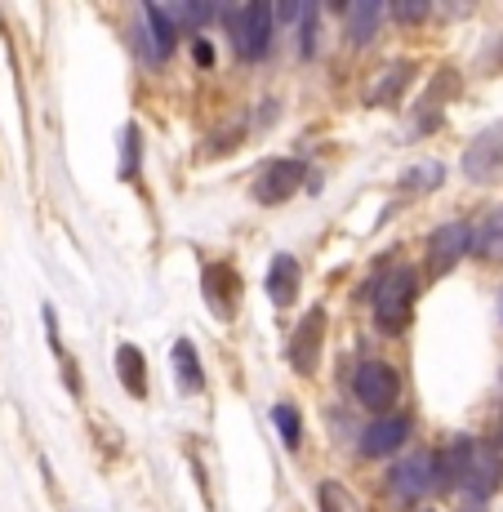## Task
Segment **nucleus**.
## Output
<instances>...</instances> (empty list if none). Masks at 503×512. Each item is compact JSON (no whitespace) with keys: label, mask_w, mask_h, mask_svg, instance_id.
Instances as JSON below:
<instances>
[{"label":"nucleus","mask_w":503,"mask_h":512,"mask_svg":"<svg viewBox=\"0 0 503 512\" xmlns=\"http://www.w3.org/2000/svg\"><path fill=\"white\" fill-rule=\"evenodd\" d=\"M414 299H419V277L410 268H392L388 277L374 281L370 303H374V321L388 334L406 330L414 321Z\"/></svg>","instance_id":"obj_1"},{"label":"nucleus","mask_w":503,"mask_h":512,"mask_svg":"<svg viewBox=\"0 0 503 512\" xmlns=\"http://www.w3.org/2000/svg\"><path fill=\"white\" fill-rule=\"evenodd\" d=\"M219 18L228 23V36H232L236 54H241L245 63L268 58V49H272V5L254 0V5H241V9H223Z\"/></svg>","instance_id":"obj_2"},{"label":"nucleus","mask_w":503,"mask_h":512,"mask_svg":"<svg viewBox=\"0 0 503 512\" xmlns=\"http://www.w3.org/2000/svg\"><path fill=\"white\" fill-rule=\"evenodd\" d=\"M352 397L361 401V406L370 410V415H392V406H397L401 397V374L388 366V361H357V370H352Z\"/></svg>","instance_id":"obj_3"},{"label":"nucleus","mask_w":503,"mask_h":512,"mask_svg":"<svg viewBox=\"0 0 503 512\" xmlns=\"http://www.w3.org/2000/svg\"><path fill=\"white\" fill-rule=\"evenodd\" d=\"M303 179H308V165L303 161H290V156H276V161H268L259 174H254L250 183V196L259 205H285L294 192L303 187Z\"/></svg>","instance_id":"obj_4"},{"label":"nucleus","mask_w":503,"mask_h":512,"mask_svg":"<svg viewBox=\"0 0 503 512\" xmlns=\"http://www.w3.org/2000/svg\"><path fill=\"white\" fill-rule=\"evenodd\" d=\"M468 250H472V228L463 219L455 223H441L437 232H432V241H428V268H432V277H446L450 268H455L459 259H468Z\"/></svg>","instance_id":"obj_5"},{"label":"nucleus","mask_w":503,"mask_h":512,"mask_svg":"<svg viewBox=\"0 0 503 512\" xmlns=\"http://www.w3.org/2000/svg\"><path fill=\"white\" fill-rule=\"evenodd\" d=\"M321 343H325V308H308V317L299 321V330L290 334V348H285V357H290V366L299 374H312L317 370V357H321Z\"/></svg>","instance_id":"obj_6"},{"label":"nucleus","mask_w":503,"mask_h":512,"mask_svg":"<svg viewBox=\"0 0 503 512\" xmlns=\"http://www.w3.org/2000/svg\"><path fill=\"white\" fill-rule=\"evenodd\" d=\"M241 277H236L232 263H210L205 268V308L219 321H232L236 308H241Z\"/></svg>","instance_id":"obj_7"},{"label":"nucleus","mask_w":503,"mask_h":512,"mask_svg":"<svg viewBox=\"0 0 503 512\" xmlns=\"http://www.w3.org/2000/svg\"><path fill=\"white\" fill-rule=\"evenodd\" d=\"M388 486H392V495H401V499H423V495H432V490L441 486L432 455H410V459H401V464L388 472Z\"/></svg>","instance_id":"obj_8"},{"label":"nucleus","mask_w":503,"mask_h":512,"mask_svg":"<svg viewBox=\"0 0 503 512\" xmlns=\"http://www.w3.org/2000/svg\"><path fill=\"white\" fill-rule=\"evenodd\" d=\"M503 165V125H490L486 134H477V139L468 143V152H463V174L477 183H490L499 174Z\"/></svg>","instance_id":"obj_9"},{"label":"nucleus","mask_w":503,"mask_h":512,"mask_svg":"<svg viewBox=\"0 0 503 512\" xmlns=\"http://www.w3.org/2000/svg\"><path fill=\"white\" fill-rule=\"evenodd\" d=\"M406 437H410L406 419L383 415V419H374L370 428H361V455L366 459H388V455H397V450L406 446Z\"/></svg>","instance_id":"obj_10"},{"label":"nucleus","mask_w":503,"mask_h":512,"mask_svg":"<svg viewBox=\"0 0 503 512\" xmlns=\"http://www.w3.org/2000/svg\"><path fill=\"white\" fill-rule=\"evenodd\" d=\"M499 477H503L499 455H495L490 446H477V455H472V468H468V477H463V486H459V490L472 499V504H486V499L495 495Z\"/></svg>","instance_id":"obj_11"},{"label":"nucleus","mask_w":503,"mask_h":512,"mask_svg":"<svg viewBox=\"0 0 503 512\" xmlns=\"http://www.w3.org/2000/svg\"><path fill=\"white\" fill-rule=\"evenodd\" d=\"M472 455H477V441L472 437H455L450 446H441L437 455H432L441 486H463V477H468V468H472Z\"/></svg>","instance_id":"obj_12"},{"label":"nucleus","mask_w":503,"mask_h":512,"mask_svg":"<svg viewBox=\"0 0 503 512\" xmlns=\"http://www.w3.org/2000/svg\"><path fill=\"white\" fill-rule=\"evenodd\" d=\"M299 281H303L299 259H294V254H276L263 285H268V299L276 303V308H290V303L299 299Z\"/></svg>","instance_id":"obj_13"},{"label":"nucleus","mask_w":503,"mask_h":512,"mask_svg":"<svg viewBox=\"0 0 503 512\" xmlns=\"http://www.w3.org/2000/svg\"><path fill=\"white\" fill-rule=\"evenodd\" d=\"M170 361H174V383H179V392L183 397H196V392L205 388V370H201V352H196V343L179 339L174 352H170Z\"/></svg>","instance_id":"obj_14"},{"label":"nucleus","mask_w":503,"mask_h":512,"mask_svg":"<svg viewBox=\"0 0 503 512\" xmlns=\"http://www.w3.org/2000/svg\"><path fill=\"white\" fill-rule=\"evenodd\" d=\"M116 379H121V388L130 392L134 401H143L147 392V357L143 352L134 348V343H121V348H116Z\"/></svg>","instance_id":"obj_15"},{"label":"nucleus","mask_w":503,"mask_h":512,"mask_svg":"<svg viewBox=\"0 0 503 512\" xmlns=\"http://www.w3.org/2000/svg\"><path fill=\"white\" fill-rule=\"evenodd\" d=\"M143 27H147V36H152V45H156V58H170L174 54V45H179V27H174V18H170V9H161V5H143Z\"/></svg>","instance_id":"obj_16"},{"label":"nucleus","mask_w":503,"mask_h":512,"mask_svg":"<svg viewBox=\"0 0 503 512\" xmlns=\"http://www.w3.org/2000/svg\"><path fill=\"white\" fill-rule=\"evenodd\" d=\"M472 250H477L481 259H495V254H503V205H499V210H490L486 219L472 228Z\"/></svg>","instance_id":"obj_17"},{"label":"nucleus","mask_w":503,"mask_h":512,"mask_svg":"<svg viewBox=\"0 0 503 512\" xmlns=\"http://www.w3.org/2000/svg\"><path fill=\"white\" fill-rule=\"evenodd\" d=\"M317 508H321V512H370L357 495H352L348 486H343V481H334V477L317 486Z\"/></svg>","instance_id":"obj_18"},{"label":"nucleus","mask_w":503,"mask_h":512,"mask_svg":"<svg viewBox=\"0 0 503 512\" xmlns=\"http://www.w3.org/2000/svg\"><path fill=\"white\" fill-rule=\"evenodd\" d=\"M272 423H276V437H281L285 450H299L303 446V415H299V406L276 401V406H272Z\"/></svg>","instance_id":"obj_19"},{"label":"nucleus","mask_w":503,"mask_h":512,"mask_svg":"<svg viewBox=\"0 0 503 512\" xmlns=\"http://www.w3.org/2000/svg\"><path fill=\"white\" fill-rule=\"evenodd\" d=\"M379 18H383L379 0H361V5H352L348 9V36H352V45H366L370 36H374V27H379Z\"/></svg>","instance_id":"obj_20"},{"label":"nucleus","mask_w":503,"mask_h":512,"mask_svg":"<svg viewBox=\"0 0 503 512\" xmlns=\"http://www.w3.org/2000/svg\"><path fill=\"white\" fill-rule=\"evenodd\" d=\"M446 94H455V76H441L437 90L423 94V103H419V121H414V130H419V134H428L432 125H441V103H446Z\"/></svg>","instance_id":"obj_21"},{"label":"nucleus","mask_w":503,"mask_h":512,"mask_svg":"<svg viewBox=\"0 0 503 512\" xmlns=\"http://www.w3.org/2000/svg\"><path fill=\"white\" fill-rule=\"evenodd\" d=\"M219 14L223 9L219 5H196V0H187V5H174L170 9V18H174V27H210V23H219Z\"/></svg>","instance_id":"obj_22"},{"label":"nucleus","mask_w":503,"mask_h":512,"mask_svg":"<svg viewBox=\"0 0 503 512\" xmlns=\"http://www.w3.org/2000/svg\"><path fill=\"white\" fill-rule=\"evenodd\" d=\"M441 179H446V165L441 161H423V165H414V170L406 174V192H432V187H441Z\"/></svg>","instance_id":"obj_23"},{"label":"nucleus","mask_w":503,"mask_h":512,"mask_svg":"<svg viewBox=\"0 0 503 512\" xmlns=\"http://www.w3.org/2000/svg\"><path fill=\"white\" fill-rule=\"evenodd\" d=\"M383 85L379 90H370V103H392L401 90H406V81H410V63H392V67H383Z\"/></svg>","instance_id":"obj_24"},{"label":"nucleus","mask_w":503,"mask_h":512,"mask_svg":"<svg viewBox=\"0 0 503 512\" xmlns=\"http://www.w3.org/2000/svg\"><path fill=\"white\" fill-rule=\"evenodd\" d=\"M317 18H321L317 5H303V14H299V54L303 58L317 54Z\"/></svg>","instance_id":"obj_25"},{"label":"nucleus","mask_w":503,"mask_h":512,"mask_svg":"<svg viewBox=\"0 0 503 512\" xmlns=\"http://www.w3.org/2000/svg\"><path fill=\"white\" fill-rule=\"evenodd\" d=\"M121 179H138V125L121 130Z\"/></svg>","instance_id":"obj_26"},{"label":"nucleus","mask_w":503,"mask_h":512,"mask_svg":"<svg viewBox=\"0 0 503 512\" xmlns=\"http://www.w3.org/2000/svg\"><path fill=\"white\" fill-rule=\"evenodd\" d=\"M388 14H392V23H419V18L432 14V5H428V0H397Z\"/></svg>","instance_id":"obj_27"},{"label":"nucleus","mask_w":503,"mask_h":512,"mask_svg":"<svg viewBox=\"0 0 503 512\" xmlns=\"http://www.w3.org/2000/svg\"><path fill=\"white\" fill-rule=\"evenodd\" d=\"M299 14H303L299 0H281V5L272 9V27H276V23H281V27H294V23H299Z\"/></svg>","instance_id":"obj_28"},{"label":"nucleus","mask_w":503,"mask_h":512,"mask_svg":"<svg viewBox=\"0 0 503 512\" xmlns=\"http://www.w3.org/2000/svg\"><path fill=\"white\" fill-rule=\"evenodd\" d=\"M192 58H196L201 67H210V63H214V45H210V41H196V45H192Z\"/></svg>","instance_id":"obj_29"}]
</instances>
